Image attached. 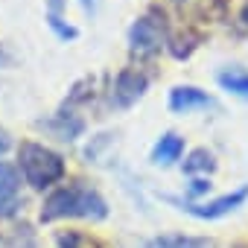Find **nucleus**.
I'll list each match as a JSON object with an SVG mask.
<instances>
[{"instance_id":"obj_1","label":"nucleus","mask_w":248,"mask_h":248,"mask_svg":"<svg viewBox=\"0 0 248 248\" xmlns=\"http://www.w3.org/2000/svg\"><path fill=\"white\" fill-rule=\"evenodd\" d=\"M105 216H108V202L88 181L62 184L41 204V222H59V219H91V222H102Z\"/></svg>"},{"instance_id":"obj_2","label":"nucleus","mask_w":248,"mask_h":248,"mask_svg":"<svg viewBox=\"0 0 248 248\" xmlns=\"http://www.w3.org/2000/svg\"><path fill=\"white\" fill-rule=\"evenodd\" d=\"M15 167H18L21 178L32 190H50L67 172L64 158L56 149H50L44 143H35V140H21V146H18V164Z\"/></svg>"},{"instance_id":"obj_3","label":"nucleus","mask_w":248,"mask_h":248,"mask_svg":"<svg viewBox=\"0 0 248 248\" xmlns=\"http://www.w3.org/2000/svg\"><path fill=\"white\" fill-rule=\"evenodd\" d=\"M164 202L175 204L178 210H184V213H190L196 219L213 222V219H222V216L233 213L236 207H242L248 202V184H242V187H236L231 193H222V196H216L210 202H187V199H178V196H164Z\"/></svg>"},{"instance_id":"obj_4","label":"nucleus","mask_w":248,"mask_h":248,"mask_svg":"<svg viewBox=\"0 0 248 248\" xmlns=\"http://www.w3.org/2000/svg\"><path fill=\"white\" fill-rule=\"evenodd\" d=\"M167 24L161 18H155L152 12L149 15H140L132 30H129V50L140 59H152L158 56L164 47H167Z\"/></svg>"},{"instance_id":"obj_5","label":"nucleus","mask_w":248,"mask_h":248,"mask_svg":"<svg viewBox=\"0 0 248 248\" xmlns=\"http://www.w3.org/2000/svg\"><path fill=\"white\" fill-rule=\"evenodd\" d=\"M149 91V76L140 67H123L111 85V105L114 108H132Z\"/></svg>"},{"instance_id":"obj_6","label":"nucleus","mask_w":248,"mask_h":248,"mask_svg":"<svg viewBox=\"0 0 248 248\" xmlns=\"http://www.w3.org/2000/svg\"><path fill=\"white\" fill-rule=\"evenodd\" d=\"M24 199H21V172L15 164L0 161V219L18 216Z\"/></svg>"},{"instance_id":"obj_7","label":"nucleus","mask_w":248,"mask_h":248,"mask_svg":"<svg viewBox=\"0 0 248 248\" xmlns=\"http://www.w3.org/2000/svg\"><path fill=\"white\" fill-rule=\"evenodd\" d=\"M213 99L207 96V91L196 88V85H175L170 91V111L172 114H193L202 108H210Z\"/></svg>"},{"instance_id":"obj_8","label":"nucleus","mask_w":248,"mask_h":248,"mask_svg":"<svg viewBox=\"0 0 248 248\" xmlns=\"http://www.w3.org/2000/svg\"><path fill=\"white\" fill-rule=\"evenodd\" d=\"M38 129L56 135L59 140H76V138L85 132V120L76 117L73 111H59L53 120H41V123H38Z\"/></svg>"},{"instance_id":"obj_9","label":"nucleus","mask_w":248,"mask_h":248,"mask_svg":"<svg viewBox=\"0 0 248 248\" xmlns=\"http://www.w3.org/2000/svg\"><path fill=\"white\" fill-rule=\"evenodd\" d=\"M181 155H184V138L175 135V132H167V135H161L155 140L149 161L155 167H172L175 161H181Z\"/></svg>"},{"instance_id":"obj_10","label":"nucleus","mask_w":248,"mask_h":248,"mask_svg":"<svg viewBox=\"0 0 248 248\" xmlns=\"http://www.w3.org/2000/svg\"><path fill=\"white\" fill-rule=\"evenodd\" d=\"M44 18H47V27L53 30L56 38H62V41H73V38L79 35V30L70 27V24L64 21V0H47Z\"/></svg>"},{"instance_id":"obj_11","label":"nucleus","mask_w":248,"mask_h":248,"mask_svg":"<svg viewBox=\"0 0 248 248\" xmlns=\"http://www.w3.org/2000/svg\"><path fill=\"white\" fill-rule=\"evenodd\" d=\"M216 82L222 91H228L231 96H239V99H248V70L239 67V64H231V67H222L216 73Z\"/></svg>"},{"instance_id":"obj_12","label":"nucleus","mask_w":248,"mask_h":248,"mask_svg":"<svg viewBox=\"0 0 248 248\" xmlns=\"http://www.w3.org/2000/svg\"><path fill=\"white\" fill-rule=\"evenodd\" d=\"M146 248H216V242L207 236H193V233H161L149 239Z\"/></svg>"},{"instance_id":"obj_13","label":"nucleus","mask_w":248,"mask_h":248,"mask_svg":"<svg viewBox=\"0 0 248 248\" xmlns=\"http://www.w3.org/2000/svg\"><path fill=\"white\" fill-rule=\"evenodd\" d=\"M0 248H38V233L27 222L12 225L9 231H0Z\"/></svg>"},{"instance_id":"obj_14","label":"nucleus","mask_w":248,"mask_h":248,"mask_svg":"<svg viewBox=\"0 0 248 248\" xmlns=\"http://www.w3.org/2000/svg\"><path fill=\"white\" fill-rule=\"evenodd\" d=\"M184 172L193 175V178H207V175H213V172H216V158H213V152H207V149H193V152L184 158Z\"/></svg>"},{"instance_id":"obj_15","label":"nucleus","mask_w":248,"mask_h":248,"mask_svg":"<svg viewBox=\"0 0 248 248\" xmlns=\"http://www.w3.org/2000/svg\"><path fill=\"white\" fill-rule=\"evenodd\" d=\"M56 248H108V245L88 231H59Z\"/></svg>"},{"instance_id":"obj_16","label":"nucleus","mask_w":248,"mask_h":248,"mask_svg":"<svg viewBox=\"0 0 248 248\" xmlns=\"http://www.w3.org/2000/svg\"><path fill=\"white\" fill-rule=\"evenodd\" d=\"M210 178H193L190 181V187H187V202H196V199H202V196H207L210 193Z\"/></svg>"},{"instance_id":"obj_17","label":"nucleus","mask_w":248,"mask_h":248,"mask_svg":"<svg viewBox=\"0 0 248 248\" xmlns=\"http://www.w3.org/2000/svg\"><path fill=\"white\" fill-rule=\"evenodd\" d=\"M9 149H12V135L6 129H0V155H6Z\"/></svg>"},{"instance_id":"obj_18","label":"nucleus","mask_w":248,"mask_h":248,"mask_svg":"<svg viewBox=\"0 0 248 248\" xmlns=\"http://www.w3.org/2000/svg\"><path fill=\"white\" fill-rule=\"evenodd\" d=\"M9 64H12V56L6 53V47H3V44H0V70L9 67Z\"/></svg>"},{"instance_id":"obj_19","label":"nucleus","mask_w":248,"mask_h":248,"mask_svg":"<svg viewBox=\"0 0 248 248\" xmlns=\"http://www.w3.org/2000/svg\"><path fill=\"white\" fill-rule=\"evenodd\" d=\"M79 3H82V9H85L88 15H93V12H96V0H79Z\"/></svg>"},{"instance_id":"obj_20","label":"nucleus","mask_w":248,"mask_h":248,"mask_svg":"<svg viewBox=\"0 0 248 248\" xmlns=\"http://www.w3.org/2000/svg\"><path fill=\"white\" fill-rule=\"evenodd\" d=\"M239 21H242V27L248 30V0L242 3V9H239Z\"/></svg>"}]
</instances>
